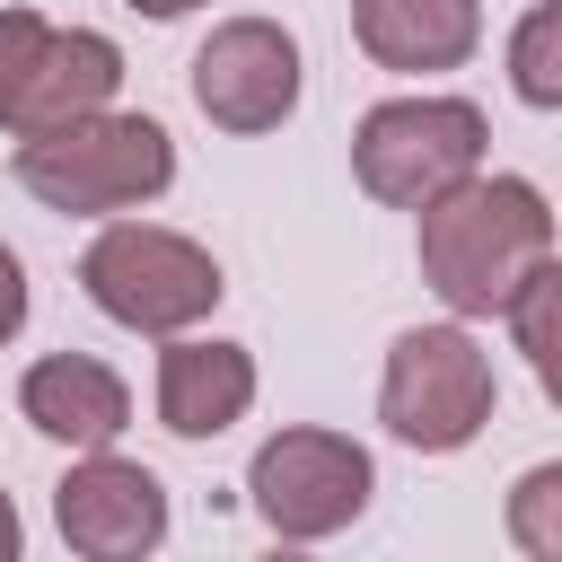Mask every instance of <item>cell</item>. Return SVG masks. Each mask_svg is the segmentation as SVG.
I'll return each mask as SVG.
<instances>
[{"mask_svg":"<svg viewBox=\"0 0 562 562\" xmlns=\"http://www.w3.org/2000/svg\"><path fill=\"white\" fill-rule=\"evenodd\" d=\"M246 492H255V518L281 544H316V536H342L369 509L378 465L342 430H272L246 465Z\"/></svg>","mask_w":562,"mask_h":562,"instance_id":"obj_6","label":"cell"},{"mask_svg":"<svg viewBox=\"0 0 562 562\" xmlns=\"http://www.w3.org/2000/svg\"><path fill=\"white\" fill-rule=\"evenodd\" d=\"M483 140H492V123L474 97H386L351 132V176L369 202L422 211L483 167Z\"/></svg>","mask_w":562,"mask_h":562,"instance_id":"obj_5","label":"cell"},{"mask_svg":"<svg viewBox=\"0 0 562 562\" xmlns=\"http://www.w3.org/2000/svg\"><path fill=\"white\" fill-rule=\"evenodd\" d=\"M114 88H123L114 35H97V26H53V44H44V61H35V79H26L9 132L35 140V132H61V123H79V114H105Z\"/></svg>","mask_w":562,"mask_h":562,"instance_id":"obj_12","label":"cell"},{"mask_svg":"<svg viewBox=\"0 0 562 562\" xmlns=\"http://www.w3.org/2000/svg\"><path fill=\"white\" fill-rule=\"evenodd\" d=\"M351 35L378 70L430 79V70H457L483 44V9L474 0H351Z\"/></svg>","mask_w":562,"mask_h":562,"instance_id":"obj_11","label":"cell"},{"mask_svg":"<svg viewBox=\"0 0 562 562\" xmlns=\"http://www.w3.org/2000/svg\"><path fill=\"white\" fill-rule=\"evenodd\" d=\"M193 105H202V123H220L237 140L281 132L299 114V44H290V26H272V18L211 26L202 53H193Z\"/></svg>","mask_w":562,"mask_h":562,"instance_id":"obj_7","label":"cell"},{"mask_svg":"<svg viewBox=\"0 0 562 562\" xmlns=\"http://www.w3.org/2000/svg\"><path fill=\"white\" fill-rule=\"evenodd\" d=\"M18 544H26V527H18V501L0 492V562H18Z\"/></svg>","mask_w":562,"mask_h":562,"instance_id":"obj_18","label":"cell"},{"mask_svg":"<svg viewBox=\"0 0 562 562\" xmlns=\"http://www.w3.org/2000/svg\"><path fill=\"white\" fill-rule=\"evenodd\" d=\"M246 404H255V351L246 342L167 334V351H158V422L176 439H220L228 422H246Z\"/></svg>","mask_w":562,"mask_h":562,"instance_id":"obj_10","label":"cell"},{"mask_svg":"<svg viewBox=\"0 0 562 562\" xmlns=\"http://www.w3.org/2000/svg\"><path fill=\"white\" fill-rule=\"evenodd\" d=\"M123 9H140V18H184V9H202V0H123Z\"/></svg>","mask_w":562,"mask_h":562,"instance_id":"obj_20","label":"cell"},{"mask_svg":"<svg viewBox=\"0 0 562 562\" xmlns=\"http://www.w3.org/2000/svg\"><path fill=\"white\" fill-rule=\"evenodd\" d=\"M9 176L44 202V211H70V220H114V211H140L176 184V140L167 123L149 114H79L61 132H35L18 140Z\"/></svg>","mask_w":562,"mask_h":562,"instance_id":"obj_2","label":"cell"},{"mask_svg":"<svg viewBox=\"0 0 562 562\" xmlns=\"http://www.w3.org/2000/svg\"><path fill=\"white\" fill-rule=\"evenodd\" d=\"M18 413L44 439H61V448H114L123 422H132V386L105 360H88V351H44L18 378Z\"/></svg>","mask_w":562,"mask_h":562,"instance_id":"obj_9","label":"cell"},{"mask_svg":"<svg viewBox=\"0 0 562 562\" xmlns=\"http://www.w3.org/2000/svg\"><path fill=\"white\" fill-rule=\"evenodd\" d=\"M509 544L536 562H562V465H527L509 483Z\"/></svg>","mask_w":562,"mask_h":562,"instance_id":"obj_14","label":"cell"},{"mask_svg":"<svg viewBox=\"0 0 562 562\" xmlns=\"http://www.w3.org/2000/svg\"><path fill=\"white\" fill-rule=\"evenodd\" d=\"M18 325H26V263L18 246H0V342H18Z\"/></svg>","mask_w":562,"mask_h":562,"instance_id":"obj_17","label":"cell"},{"mask_svg":"<svg viewBox=\"0 0 562 562\" xmlns=\"http://www.w3.org/2000/svg\"><path fill=\"white\" fill-rule=\"evenodd\" d=\"M536 386H544V404L562 413V351H553V360H536Z\"/></svg>","mask_w":562,"mask_h":562,"instance_id":"obj_19","label":"cell"},{"mask_svg":"<svg viewBox=\"0 0 562 562\" xmlns=\"http://www.w3.org/2000/svg\"><path fill=\"white\" fill-rule=\"evenodd\" d=\"M79 290L114 316V325H132V334H193L211 307H220V263H211V246H193L184 228H149V220H105L97 228V246L79 255Z\"/></svg>","mask_w":562,"mask_h":562,"instance_id":"obj_3","label":"cell"},{"mask_svg":"<svg viewBox=\"0 0 562 562\" xmlns=\"http://www.w3.org/2000/svg\"><path fill=\"white\" fill-rule=\"evenodd\" d=\"M492 404H501L492 351L465 334V316H457V325H413V334H395L386 378H378V422H386L404 448L457 457V448L483 439Z\"/></svg>","mask_w":562,"mask_h":562,"instance_id":"obj_4","label":"cell"},{"mask_svg":"<svg viewBox=\"0 0 562 562\" xmlns=\"http://www.w3.org/2000/svg\"><path fill=\"white\" fill-rule=\"evenodd\" d=\"M509 88L536 114H562V0H536L509 26Z\"/></svg>","mask_w":562,"mask_h":562,"instance_id":"obj_13","label":"cell"},{"mask_svg":"<svg viewBox=\"0 0 562 562\" xmlns=\"http://www.w3.org/2000/svg\"><path fill=\"white\" fill-rule=\"evenodd\" d=\"M53 527L88 562H140L167 544V483L114 448H79V465L53 483Z\"/></svg>","mask_w":562,"mask_h":562,"instance_id":"obj_8","label":"cell"},{"mask_svg":"<svg viewBox=\"0 0 562 562\" xmlns=\"http://www.w3.org/2000/svg\"><path fill=\"white\" fill-rule=\"evenodd\" d=\"M509 334H518L527 360H553V351H562V255H544V263L527 272V290L509 299Z\"/></svg>","mask_w":562,"mask_h":562,"instance_id":"obj_15","label":"cell"},{"mask_svg":"<svg viewBox=\"0 0 562 562\" xmlns=\"http://www.w3.org/2000/svg\"><path fill=\"white\" fill-rule=\"evenodd\" d=\"M44 44H53V26H44L35 9H0V123L18 114V97H26L35 61H44Z\"/></svg>","mask_w":562,"mask_h":562,"instance_id":"obj_16","label":"cell"},{"mask_svg":"<svg viewBox=\"0 0 562 562\" xmlns=\"http://www.w3.org/2000/svg\"><path fill=\"white\" fill-rule=\"evenodd\" d=\"M422 281L448 316H509L527 272L553 255V211L527 176H465L439 202H422Z\"/></svg>","mask_w":562,"mask_h":562,"instance_id":"obj_1","label":"cell"}]
</instances>
